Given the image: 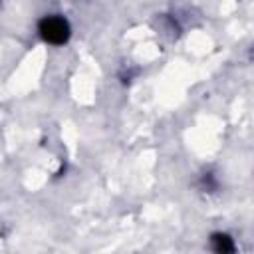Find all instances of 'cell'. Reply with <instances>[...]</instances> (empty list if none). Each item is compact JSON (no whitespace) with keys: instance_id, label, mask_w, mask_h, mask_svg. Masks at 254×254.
Listing matches in <instances>:
<instances>
[{"instance_id":"1","label":"cell","mask_w":254,"mask_h":254,"mask_svg":"<svg viewBox=\"0 0 254 254\" xmlns=\"http://www.w3.org/2000/svg\"><path fill=\"white\" fill-rule=\"evenodd\" d=\"M40 34L50 44H64L69 38V24L64 18L48 16L40 22Z\"/></svg>"},{"instance_id":"2","label":"cell","mask_w":254,"mask_h":254,"mask_svg":"<svg viewBox=\"0 0 254 254\" xmlns=\"http://www.w3.org/2000/svg\"><path fill=\"white\" fill-rule=\"evenodd\" d=\"M212 248H214V254H234V242L228 234H214Z\"/></svg>"}]
</instances>
